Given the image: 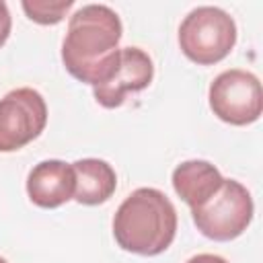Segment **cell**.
I'll return each mask as SVG.
<instances>
[{
    "mask_svg": "<svg viewBox=\"0 0 263 263\" xmlns=\"http://www.w3.org/2000/svg\"><path fill=\"white\" fill-rule=\"evenodd\" d=\"M152 78H154L152 58L140 47H121L115 72L107 82L92 86V95L101 107L115 109L125 103L127 95L148 88Z\"/></svg>",
    "mask_w": 263,
    "mask_h": 263,
    "instance_id": "cell-7",
    "label": "cell"
},
{
    "mask_svg": "<svg viewBox=\"0 0 263 263\" xmlns=\"http://www.w3.org/2000/svg\"><path fill=\"white\" fill-rule=\"evenodd\" d=\"M123 35L119 14L105 4L78 8L66 29L62 62L76 80L99 86L111 78L119 62V41Z\"/></svg>",
    "mask_w": 263,
    "mask_h": 263,
    "instance_id": "cell-1",
    "label": "cell"
},
{
    "mask_svg": "<svg viewBox=\"0 0 263 263\" xmlns=\"http://www.w3.org/2000/svg\"><path fill=\"white\" fill-rule=\"evenodd\" d=\"M210 109L214 115L230 125H249L261 117L263 90L253 72L230 68L220 72L208 90Z\"/></svg>",
    "mask_w": 263,
    "mask_h": 263,
    "instance_id": "cell-5",
    "label": "cell"
},
{
    "mask_svg": "<svg viewBox=\"0 0 263 263\" xmlns=\"http://www.w3.org/2000/svg\"><path fill=\"white\" fill-rule=\"evenodd\" d=\"M173 189L175 193L191 208L205 203L224 183L220 171L208 160H185L173 171Z\"/></svg>",
    "mask_w": 263,
    "mask_h": 263,
    "instance_id": "cell-9",
    "label": "cell"
},
{
    "mask_svg": "<svg viewBox=\"0 0 263 263\" xmlns=\"http://www.w3.org/2000/svg\"><path fill=\"white\" fill-rule=\"evenodd\" d=\"M253 214L255 203L249 189L234 179H224L222 187L205 203L191 210L197 230L216 242L238 238L253 222Z\"/></svg>",
    "mask_w": 263,
    "mask_h": 263,
    "instance_id": "cell-4",
    "label": "cell"
},
{
    "mask_svg": "<svg viewBox=\"0 0 263 263\" xmlns=\"http://www.w3.org/2000/svg\"><path fill=\"white\" fill-rule=\"evenodd\" d=\"M177 224L173 201L160 189L140 187L117 208L113 216V238L127 253L156 257L173 245Z\"/></svg>",
    "mask_w": 263,
    "mask_h": 263,
    "instance_id": "cell-2",
    "label": "cell"
},
{
    "mask_svg": "<svg viewBox=\"0 0 263 263\" xmlns=\"http://www.w3.org/2000/svg\"><path fill=\"white\" fill-rule=\"evenodd\" d=\"M0 263H8V261H6V259H4V257H0Z\"/></svg>",
    "mask_w": 263,
    "mask_h": 263,
    "instance_id": "cell-14",
    "label": "cell"
},
{
    "mask_svg": "<svg viewBox=\"0 0 263 263\" xmlns=\"http://www.w3.org/2000/svg\"><path fill=\"white\" fill-rule=\"evenodd\" d=\"M10 29H12V16L8 12L6 2L0 0V47L6 43V39L10 35Z\"/></svg>",
    "mask_w": 263,
    "mask_h": 263,
    "instance_id": "cell-12",
    "label": "cell"
},
{
    "mask_svg": "<svg viewBox=\"0 0 263 263\" xmlns=\"http://www.w3.org/2000/svg\"><path fill=\"white\" fill-rule=\"evenodd\" d=\"M76 177L74 199L80 205H99L105 203L117 189L115 168L101 158H80L72 162Z\"/></svg>",
    "mask_w": 263,
    "mask_h": 263,
    "instance_id": "cell-10",
    "label": "cell"
},
{
    "mask_svg": "<svg viewBox=\"0 0 263 263\" xmlns=\"http://www.w3.org/2000/svg\"><path fill=\"white\" fill-rule=\"evenodd\" d=\"M187 263H228L224 257L220 255H212V253H199L195 257H191Z\"/></svg>",
    "mask_w": 263,
    "mask_h": 263,
    "instance_id": "cell-13",
    "label": "cell"
},
{
    "mask_svg": "<svg viewBox=\"0 0 263 263\" xmlns=\"http://www.w3.org/2000/svg\"><path fill=\"white\" fill-rule=\"evenodd\" d=\"M47 105L39 90L21 86L0 99V152H16L41 136Z\"/></svg>",
    "mask_w": 263,
    "mask_h": 263,
    "instance_id": "cell-6",
    "label": "cell"
},
{
    "mask_svg": "<svg viewBox=\"0 0 263 263\" xmlns=\"http://www.w3.org/2000/svg\"><path fill=\"white\" fill-rule=\"evenodd\" d=\"M74 168L64 160H41L27 175V195L37 208H60L66 201L74 199Z\"/></svg>",
    "mask_w": 263,
    "mask_h": 263,
    "instance_id": "cell-8",
    "label": "cell"
},
{
    "mask_svg": "<svg viewBox=\"0 0 263 263\" xmlns=\"http://www.w3.org/2000/svg\"><path fill=\"white\" fill-rule=\"evenodd\" d=\"M25 14L39 25H58L74 6V0H23Z\"/></svg>",
    "mask_w": 263,
    "mask_h": 263,
    "instance_id": "cell-11",
    "label": "cell"
},
{
    "mask_svg": "<svg viewBox=\"0 0 263 263\" xmlns=\"http://www.w3.org/2000/svg\"><path fill=\"white\" fill-rule=\"evenodd\" d=\"M234 18L218 6H197L179 25V47L197 66L222 62L236 43Z\"/></svg>",
    "mask_w": 263,
    "mask_h": 263,
    "instance_id": "cell-3",
    "label": "cell"
}]
</instances>
